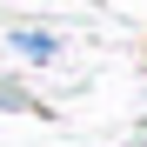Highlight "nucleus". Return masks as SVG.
Here are the masks:
<instances>
[{
	"mask_svg": "<svg viewBox=\"0 0 147 147\" xmlns=\"http://www.w3.org/2000/svg\"><path fill=\"white\" fill-rule=\"evenodd\" d=\"M13 47H20L27 60H54V47H60V40H54V34H27V27H20V34H13Z\"/></svg>",
	"mask_w": 147,
	"mask_h": 147,
	"instance_id": "1",
	"label": "nucleus"
}]
</instances>
